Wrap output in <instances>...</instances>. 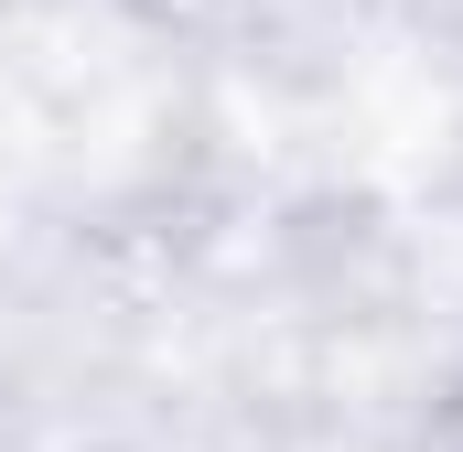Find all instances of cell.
Wrapping results in <instances>:
<instances>
[{"label":"cell","mask_w":463,"mask_h":452,"mask_svg":"<svg viewBox=\"0 0 463 452\" xmlns=\"http://www.w3.org/2000/svg\"><path fill=\"white\" fill-rule=\"evenodd\" d=\"M431 452H463V377H453V399H442V420H431Z\"/></svg>","instance_id":"1"}]
</instances>
